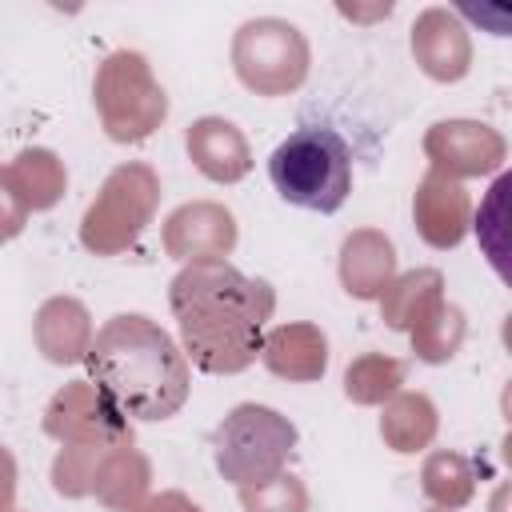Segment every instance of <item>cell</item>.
<instances>
[{"label": "cell", "mask_w": 512, "mask_h": 512, "mask_svg": "<svg viewBox=\"0 0 512 512\" xmlns=\"http://www.w3.org/2000/svg\"><path fill=\"white\" fill-rule=\"evenodd\" d=\"M172 308L196 368L240 372L264 340L272 292L268 284L248 280L228 264L204 260L172 280Z\"/></svg>", "instance_id": "cell-1"}, {"label": "cell", "mask_w": 512, "mask_h": 512, "mask_svg": "<svg viewBox=\"0 0 512 512\" xmlns=\"http://www.w3.org/2000/svg\"><path fill=\"white\" fill-rule=\"evenodd\" d=\"M100 396L136 420H164L184 404L188 376L172 340L144 316H116L88 352Z\"/></svg>", "instance_id": "cell-2"}, {"label": "cell", "mask_w": 512, "mask_h": 512, "mask_svg": "<svg viewBox=\"0 0 512 512\" xmlns=\"http://www.w3.org/2000/svg\"><path fill=\"white\" fill-rule=\"evenodd\" d=\"M268 180L280 200L304 212H336L352 192V152L328 124H304L268 156Z\"/></svg>", "instance_id": "cell-3"}]
</instances>
